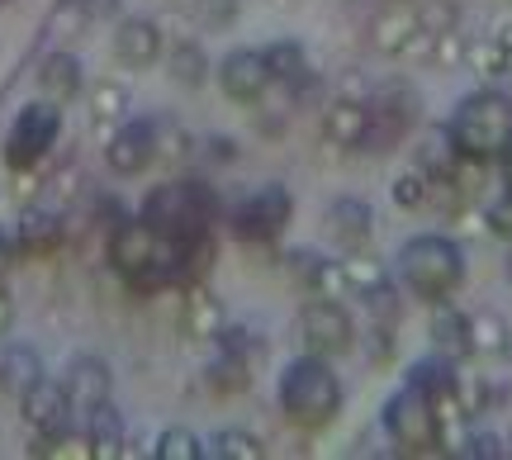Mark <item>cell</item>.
<instances>
[{"label":"cell","instance_id":"5","mask_svg":"<svg viewBox=\"0 0 512 460\" xmlns=\"http://www.w3.org/2000/svg\"><path fill=\"white\" fill-rule=\"evenodd\" d=\"M399 276L418 299L437 304V299L456 295V285L465 280V257H460V247L451 238H441V233H422V238L403 242Z\"/></svg>","mask_w":512,"mask_h":460},{"label":"cell","instance_id":"28","mask_svg":"<svg viewBox=\"0 0 512 460\" xmlns=\"http://www.w3.org/2000/svg\"><path fill=\"white\" fill-rule=\"evenodd\" d=\"M214 460H261L266 456V446L256 442L252 432H238V427H228V432H214V442L204 446Z\"/></svg>","mask_w":512,"mask_h":460},{"label":"cell","instance_id":"18","mask_svg":"<svg viewBox=\"0 0 512 460\" xmlns=\"http://www.w3.org/2000/svg\"><path fill=\"white\" fill-rule=\"evenodd\" d=\"M185 332L200 337V342H209V337L219 342L223 337V304L209 285H190L185 290Z\"/></svg>","mask_w":512,"mask_h":460},{"label":"cell","instance_id":"7","mask_svg":"<svg viewBox=\"0 0 512 460\" xmlns=\"http://www.w3.org/2000/svg\"><path fill=\"white\" fill-rule=\"evenodd\" d=\"M57 133H62V105L57 100H34V105H24L15 119V129L5 138V166L10 171H34L48 148L57 143Z\"/></svg>","mask_w":512,"mask_h":460},{"label":"cell","instance_id":"17","mask_svg":"<svg viewBox=\"0 0 512 460\" xmlns=\"http://www.w3.org/2000/svg\"><path fill=\"white\" fill-rule=\"evenodd\" d=\"M366 129H370V114H366V100H332L323 110V138L337 143V148H361L366 143Z\"/></svg>","mask_w":512,"mask_h":460},{"label":"cell","instance_id":"45","mask_svg":"<svg viewBox=\"0 0 512 460\" xmlns=\"http://www.w3.org/2000/svg\"><path fill=\"white\" fill-rule=\"evenodd\" d=\"M508 76H512V67H508Z\"/></svg>","mask_w":512,"mask_h":460},{"label":"cell","instance_id":"20","mask_svg":"<svg viewBox=\"0 0 512 460\" xmlns=\"http://www.w3.org/2000/svg\"><path fill=\"white\" fill-rule=\"evenodd\" d=\"M290 261L304 271V285L313 295L323 299H342L351 295V280H347V266L342 261H328V257H309V252H290Z\"/></svg>","mask_w":512,"mask_h":460},{"label":"cell","instance_id":"34","mask_svg":"<svg viewBox=\"0 0 512 460\" xmlns=\"http://www.w3.org/2000/svg\"><path fill=\"white\" fill-rule=\"evenodd\" d=\"M209 385L219 389V394H233V389L247 385V361H242V351L228 347V356H223L219 366L209 370Z\"/></svg>","mask_w":512,"mask_h":460},{"label":"cell","instance_id":"27","mask_svg":"<svg viewBox=\"0 0 512 460\" xmlns=\"http://www.w3.org/2000/svg\"><path fill=\"white\" fill-rule=\"evenodd\" d=\"M266 67H271L275 81H304V76H309V57H304V48H299V43L280 38V43H271V48H266Z\"/></svg>","mask_w":512,"mask_h":460},{"label":"cell","instance_id":"30","mask_svg":"<svg viewBox=\"0 0 512 460\" xmlns=\"http://www.w3.org/2000/svg\"><path fill=\"white\" fill-rule=\"evenodd\" d=\"M128 114V91L119 81H100L91 91V119L95 124H119Z\"/></svg>","mask_w":512,"mask_h":460},{"label":"cell","instance_id":"35","mask_svg":"<svg viewBox=\"0 0 512 460\" xmlns=\"http://www.w3.org/2000/svg\"><path fill=\"white\" fill-rule=\"evenodd\" d=\"M347 280H351V295H370L375 285H384V266L375 257H347Z\"/></svg>","mask_w":512,"mask_h":460},{"label":"cell","instance_id":"38","mask_svg":"<svg viewBox=\"0 0 512 460\" xmlns=\"http://www.w3.org/2000/svg\"><path fill=\"white\" fill-rule=\"evenodd\" d=\"M413 15H418V24H427V29H451V24H456V10H451V5H446V0H432V5H422V10H413Z\"/></svg>","mask_w":512,"mask_h":460},{"label":"cell","instance_id":"2","mask_svg":"<svg viewBox=\"0 0 512 460\" xmlns=\"http://www.w3.org/2000/svg\"><path fill=\"white\" fill-rule=\"evenodd\" d=\"M446 138L470 162H494L512 148V95L508 91H475L460 100V110L446 124Z\"/></svg>","mask_w":512,"mask_h":460},{"label":"cell","instance_id":"21","mask_svg":"<svg viewBox=\"0 0 512 460\" xmlns=\"http://www.w3.org/2000/svg\"><path fill=\"white\" fill-rule=\"evenodd\" d=\"M86 442H91V456L110 460V456H124V418L114 404H100L86 413Z\"/></svg>","mask_w":512,"mask_h":460},{"label":"cell","instance_id":"29","mask_svg":"<svg viewBox=\"0 0 512 460\" xmlns=\"http://www.w3.org/2000/svg\"><path fill=\"white\" fill-rule=\"evenodd\" d=\"M171 76L181 86H204L209 81V57H204L200 43H176L171 48Z\"/></svg>","mask_w":512,"mask_h":460},{"label":"cell","instance_id":"40","mask_svg":"<svg viewBox=\"0 0 512 460\" xmlns=\"http://www.w3.org/2000/svg\"><path fill=\"white\" fill-rule=\"evenodd\" d=\"M204 19H214V29H223L233 19V0H204Z\"/></svg>","mask_w":512,"mask_h":460},{"label":"cell","instance_id":"31","mask_svg":"<svg viewBox=\"0 0 512 460\" xmlns=\"http://www.w3.org/2000/svg\"><path fill=\"white\" fill-rule=\"evenodd\" d=\"M157 456L162 460H200V456H209V451L200 446L195 432H185V427H166L162 437H157Z\"/></svg>","mask_w":512,"mask_h":460},{"label":"cell","instance_id":"13","mask_svg":"<svg viewBox=\"0 0 512 460\" xmlns=\"http://www.w3.org/2000/svg\"><path fill=\"white\" fill-rule=\"evenodd\" d=\"M157 157V124H124V129L114 133L110 143H105V166H110L114 176H138L147 171Z\"/></svg>","mask_w":512,"mask_h":460},{"label":"cell","instance_id":"41","mask_svg":"<svg viewBox=\"0 0 512 460\" xmlns=\"http://www.w3.org/2000/svg\"><path fill=\"white\" fill-rule=\"evenodd\" d=\"M10 323H15V299H10L5 290H0V337L10 332Z\"/></svg>","mask_w":512,"mask_h":460},{"label":"cell","instance_id":"6","mask_svg":"<svg viewBox=\"0 0 512 460\" xmlns=\"http://www.w3.org/2000/svg\"><path fill=\"white\" fill-rule=\"evenodd\" d=\"M384 432H389V442L399 446L403 456H432V451H441L437 408H432V394H427L422 380H408V385L389 399V408H384Z\"/></svg>","mask_w":512,"mask_h":460},{"label":"cell","instance_id":"43","mask_svg":"<svg viewBox=\"0 0 512 460\" xmlns=\"http://www.w3.org/2000/svg\"><path fill=\"white\" fill-rule=\"evenodd\" d=\"M508 280H512V252H508Z\"/></svg>","mask_w":512,"mask_h":460},{"label":"cell","instance_id":"36","mask_svg":"<svg viewBox=\"0 0 512 460\" xmlns=\"http://www.w3.org/2000/svg\"><path fill=\"white\" fill-rule=\"evenodd\" d=\"M465 48H470V43H465V38L456 34V24H451V29H441L437 34L432 62H437V67H460V62H465Z\"/></svg>","mask_w":512,"mask_h":460},{"label":"cell","instance_id":"11","mask_svg":"<svg viewBox=\"0 0 512 460\" xmlns=\"http://www.w3.org/2000/svg\"><path fill=\"white\" fill-rule=\"evenodd\" d=\"M19 413H24V423L34 427L38 437H62L67 423H72L67 385H57V380H48V375H38L34 385L19 394Z\"/></svg>","mask_w":512,"mask_h":460},{"label":"cell","instance_id":"9","mask_svg":"<svg viewBox=\"0 0 512 460\" xmlns=\"http://www.w3.org/2000/svg\"><path fill=\"white\" fill-rule=\"evenodd\" d=\"M290 214H294L290 190H285V185H261L252 200L238 204V219H233V228H238L242 242H275L280 233H285Z\"/></svg>","mask_w":512,"mask_h":460},{"label":"cell","instance_id":"22","mask_svg":"<svg viewBox=\"0 0 512 460\" xmlns=\"http://www.w3.org/2000/svg\"><path fill=\"white\" fill-rule=\"evenodd\" d=\"M432 347L441 351V361L475 356V347H470V318L456 309H437V318H432Z\"/></svg>","mask_w":512,"mask_h":460},{"label":"cell","instance_id":"32","mask_svg":"<svg viewBox=\"0 0 512 460\" xmlns=\"http://www.w3.org/2000/svg\"><path fill=\"white\" fill-rule=\"evenodd\" d=\"M465 57L475 62V72L479 76H489V81H498V76H508V67H512V53L503 48V43H475V48H465Z\"/></svg>","mask_w":512,"mask_h":460},{"label":"cell","instance_id":"8","mask_svg":"<svg viewBox=\"0 0 512 460\" xmlns=\"http://www.w3.org/2000/svg\"><path fill=\"white\" fill-rule=\"evenodd\" d=\"M299 337L313 356H347L356 347V323L351 313L342 309V299H309L304 313H299Z\"/></svg>","mask_w":512,"mask_h":460},{"label":"cell","instance_id":"23","mask_svg":"<svg viewBox=\"0 0 512 460\" xmlns=\"http://www.w3.org/2000/svg\"><path fill=\"white\" fill-rule=\"evenodd\" d=\"M413 29H418V15H413V10H384V15L370 24V48L384 57H399L403 38L413 34Z\"/></svg>","mask_w":512,"mask_h":460},{"label":"cell","instance_id":"14","mask_svg":"<svg viewBox=\"0 0 512 460\" xmlns=\"http://www.w3.org/2000/svg\"><path fill=\"white\" fill-rule=\"evenodd\" d=\"M323 223H328V238L337 242V247L361 252L370 242V233H375V209H370L366 200H356V195H342V200L328 204Z\"/></svg>","mask_w":512,"mask_h":460},{"label":"cell","instance_id":"39","mask_svg":"<svg viewBox=\"0 0 512 460\" xmlns=\"http://www.w3.org/2000/svg\"><path fill=\"white\" fill-rule=\"evenodd\" d=\"M489 228H494L498 238H512V195L503 204H494V209H489Z\"/></svg>","mask_w":512,"mask_h":460},{"label":"cell","instance_id":"42","mask_svg":"<svg viewBox=\"0 0 512 460\" xmlns=\"http://www.w3.org/2000/svg\"><path fill=\"white\" fill-rule=\"evenodd\" d=\"M503 181H508V195H512V148L503 152Z\"/></svg>","mask_w":512,"mask_h":460},{"label":"cell","instance_id":"33","mask_svg":"<svg viewBox=\"0 0 512 460\" xmlns=\"http://www.w3.org/2000/svg\"><path fill=\"white\" fill-rule=\"evenodd\" d=\"M389 195H394V204H399V209H422V204H427V195H432V181H427V171H422V166H413V171H403L399 181H394V190H389Z\"/></svg>","mask_w":512,"mask_h":460},{"label":"cell","instance_id":"12","mask_svg":"<svg viewBox=\"0 0 512 460\" xmlns=\"http://www.w3.org/2000/svg\"><path fill=\"white\" fill-rule=\"evenodd\" d=\"M271 67H266V53H252V48H238V53L223 57L219 67V86L233 105H256L261 95L271 91Z\"/></svg>","mask_w":512,"mask_h":460},{"label":"cell","instance_id":"44","mask_svg":"<svg viewBox=\"0 0 512 460\" xmlns=\"http://www.w3.org/2000/svg\"><path fill=\"white\" fill-rule=\"evenodd\" d=\"M76 5H86V0H76Z\"/></svg>","mask_w":512,"mask_h":460},{"label":"cell","instance_id":"10","mask_svg":"<svg viewBox=\"0 0 512 460\" xmlns=\"http://www.w3.org/2000/svg\"><path fill=\"white\" fill-rule=\"evenodd\" d=\"M366 114H370V129H366V143L375 148H394L403 133L413 129V114H418V95L403 91V86H384L375 100H366Z\"/></svg>","mask_w":512,"mask_h":460},{"label":"cell","instance_id":"26","mask_svg":"<svg viewBox=\"0 0 512 460\" xmlns=\"http://www.w3.org/2000/svg\"><path fill=\"white\" fill-rule=\"evenodd\" d=\"M57 242H62V223L53 214H24L19 219V247L29 252V257H48Z\"/></svg>","mask_w":512,"mask_h":460},{"label":"cell","instance_id":"19","mask_svg":"<svg viewBox=\"0 0 512 460\" xmlns=\"http://www.w3.org/2000/svg\"><path fill=\"white\" fill-rule=\"evenodd\" d=\"M38 91L57 100V105H67L81 95V62L72 53H48L43 57V67H38Z\"/></svg>","mask_w":512,"mask_h":460},{"label":"cell","instance_id":"37","mask_svg":"<svg viewBox=\"0 0 512 460\" xmlns=\"http://www.w3.org/2000/svg\"><path fill=\"white\" fill-rule=\"evenodd\" d=\"M432 48H437V29H427V24H418L413 34L403 38L399 57H403V62H427V57H432Z\"/></svg>","mask_w":512,"mask_h":460},{"label":"cell","instance_id":"24","mask_svg":"<svg viewBox=\"0 0 512 460\" xmlns=\"http://www.w3.org/2000/svg\"><path fill=\"white\" fill-rule=\"evenodd\" d=\"M470 347H475L479 356H508L512 337H508V323H503V313L479 309L475 318H470Z\"/></svg>","mask_w":512,"mask_h":460},{"label":"cell","instance_id":"3","mask_svg":"<svg viewBox=\"0 0 512 460\" xmlns=\"http://www.w3.org/2000/svg\"><path fill=\"white\" fill-rule=\"evenodd\" d=\"M280 408L294 427H328L342 408V385L328 370V356H299L280 375Z\"/></svg>","mask_w":512,"mask_h":460},{"label":"cell","instance_id":"15","mask_svg":"<svg viewBox=\"0 0 512 460\" xmlns=\"http://www.w3.org/2000/svg\"><path fill=\"white\" fill-rule=\"evenodd\" d=\"M67 399H72V413H91V408L110 404V389H114V375L105 361H95V356H81V361H72V370H67Z\"/></svg>","mask_w":512,"mask_h":460},{"label":"cell","instance_id":"16","mask_svg":"<svg viewBox=\"0 0 512 460\" xmlns=\"http://www.w3.org/2000/svg\"><path fill=\"white\" fill-rule=\"evenodd\" d=\"M114 57L124 67H152L162 57V29L152 19H124L114 29Z\"/></svg>","mask_w":512,"mask_h":460},{"label":"cell","instance_id":"1","mask_svg":"<svg viewBox=\"0 0 512 460\" xmlns=\"http://www.w3.org/2000/svg\"><path fill=\"white\" fill-rule=\"evenodd\" d=\"M200 257H209V242L185 247V242L157 233L147 219H124L110 233L114 276L124 280L128 290H143V295L166 290V285H176V280H190L195 266H200Z\"/></svg>","mask_w":512,"mask_h":460},{"label":"cell","instance_id":"4","mask_svg":"<svg viewBox=\"0 0 512 460\" xmlns=\"http://www.w3.org/2000/svg\"><path fill=\"white\" fill-rule=\"evenodd\" d=\"M143 219L166 238L200 247L209 242V223H214V190L204 181H166L143 200Z\"/></svg>","mask_w":512,"mask_h":460},{"label":"cell","instance_id":"25","mask_svg":"<svg viewBox=\"0 0 512 460\" xmlns=\"http://www.w3.org/2000/svg\"><path fill=\"white\" fill-rule=\"evenodd\" d=\"M38 375H43V366H38V356L29 347H10L5 356H0V389H5V394H15L19 399Z\"/></svg>","mask_w":512,"mask_h":460}]
</instances>
